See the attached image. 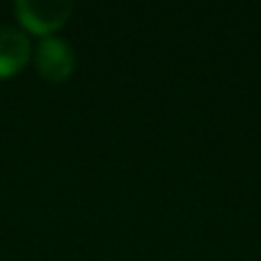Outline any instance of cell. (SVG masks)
Returning a JSON list of instances; mask_svg holds the SVG:
<instances>
[{"instance_id": "cell-1", "label": "cell", "mask_w": 261, "mask_h": 261, "mask_svg": "<svg viewBox=\"0 0 261 261\" xmlns=\"http://www.w3.org/2000/svg\"><path fill=\"white\" fill-rule=\"evenodd\" d=\"M73 5L69 0H18L14 5L18 21L30 32L46 37L60 28L71 14Z\"/></svg>"}, {"instance_id": "cell-2", "label": "cell", "mask_w": 261, "mask_h": 261, "mask_svg": "<svg viewBox=\"0 0 261 261\" xmlns=\"http://www.w3.org/2000/svg\"><path fill=\"white\" fill-rule=\"evenodd\" d=\"M37 69L44 78L53 83L67 81L71 76L73 67H76V58H73V48L64 39L53 35H46L37 44Z\"/></svg>"}, {"instance_id": "cell-3", "label": "cell", "mask_w": 261, "mask_h": 261, "mask_svg": "<svg viewBox=\"0 0 261 261\" xmlns=\"http://www.w3.org/2000/svg\"><path fill=\"white\" fill-rule=\"evenodd\" d=\"M32 44L25 30L16 25H0V78L18 73L30 60Z\"/></svg>"}]
</instances>
